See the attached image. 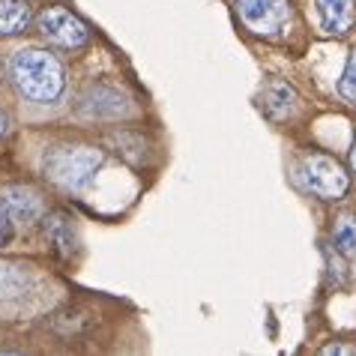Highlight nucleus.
Segmentation results:
<instances>
[{"mask_svg":"<svg viewBox=\"0 0 356 356\" xmlns=\"http://www.w3.org/2000/svg\"><path fill=\"white\" fill-rule=\"evenodd\" d=\"M78 111H81L84 117H90V120H117V117L129 114L132 105H129V99L117 90V87L96 84L81 96Z\"/></svg>","mask_w":356,"mask_h":356,"instance_id":"obj_7","label":"nucleus"},{"mask_svg":"<svg viewBox=\"0 0 356 356\" xmlns=\"http://www.w3.org/2000/svg\"><path fill=\"white\" fill-rule=\"evenodd\" d=\"M302 183L312 195H318L321 201H339L350 189L348 171L332 159V156L314 153L302 162Z\"/></svg>","mask_w":356,"mask_h":356,"instance_id":"obj_4","label":"nucleus"},{"mask_svg":"<svg viewBox=\"0 0 356 356\" xmlns=\"http://www.w3.org/2000/svg\"><path fill=\"white\" fill-rule=\"evenodd\" d=\"M321 353H323V356H332V353H353V348H341V344H326Z\"/></svg>","mask_w":356,"mask_h":356,"instance_id":"obj_15","label":"nucleus"},{"mask_svg":"<svg viewBox=\"0 0 356 356\" xmlns=\"http://www.w3.org/2000/svg\"><path fill=\"white\" fill-rule=\"evenodd\" d=\"M6 129H9V117H6L3 111H0V138L6 135Z\"/></svg>","mask_w":356,"mask_h":356,"instance_id":"obj_16","label":"nucleus"},{"mask_svg":"<svg viewBox=\"0 0 356 356\" xmlns=\"http://www.w3.org/2000/svg\"><path fill=\"white\" fill-rule=\"evenodd\" d=\"M9 78L24 99L51 105L66 90V69L45 48H22L9 57Z\"/></svg>","mask_w":356,"mask_h":356,"instance_id":"obj_1","label":"nucleus"},{"mask_svg":"<svg viewBox=\"0 0 356 356\" xmlns=\"http://www.w3.org/2000/svg\"><path fill=\"white\" fill-rule=\"evenodd\" d=\"M31 24L27 0H0V36H18Z\"/></svg>","mask_w":356,"mask_h":356,"instance_id":"obj_11","label":"nucleus"},{"mask_svg":"<svg viewBox=\"0 0 356 356\" xmlns=\"http://www.w3.org/2000/svg\"><path fill=\"white\" fill-rule=\"evenodd\" d=\"M45 236L48 243L57 249L60 258H72L75 249H78V234H75V225L66 213H51L45 216Z\"/></svg>","mask_w":356,"mask_h":356,"instance_id":"obj_10","label":"nucleus"},{"mask_svg":"<svg viewBox=\"0 0 356 356\" xmlns=\"http://www.w3.org/2000/svg\"><path fill=\"white\" fill-rule=\"evenodd\" d=\"M339 93L356 105V51H350V57H348V66H344V75L339 81Z\"/></svg>","mask_w":356,"mask_h":356,"instance_id":"obj_13","label":"nucleus"},{"mask_svg":"<svg viewBox=\"0 0 356 356\" xmlns=\"http://www.w3.org/2000/svg\"><path fill=\"white\" fill-rule=\"evenodd\" d=\"M36 27L42 39H48L57 48H81L90 39V27L66 6H45L36 15Z\"/></svg>","mask_w":356,"mask_h":356,"instance_id":"obj_5","label":"nucleus"},{"mask_svg":"<svg viewBox=\"0 0 356 356\" xmlns=\"http://www.w3.org/2000/svg\"><path fill=\"white\" fill-rule=\"evenodd\" d=\"M296 105H300V96L296 90L282 81V78H273V81L264 84V90L258 93V108L270 117V120H284V117H291L296 111Z\"/></svg>","mask_w":356,"mask_h":356,"instance_id":"obj_8","label":"nucleus"},{"mask_svg":"<svg viewBox=\"0 0 356 356\" xmlns=\"http://www.w3.org/2000/svg\"><path fill=\"white\" fill-rule=\"evenodd\" d=\"M335 245L344 254H356V216H341L335 222Z\"/></svg>","mask_w":356,"mask_h":356,"instance_id":"obj_12","label":"nucleus"},{"mask_svg":"<svg viewBox=\"0 0 356 356\" xmlns=\"http://www.w3.org/2000/svg\"><path fill=\"white\" fill-rule=\"evenodd\" d=\"M350 165L356 168V138H353V147H350Z\"/></svg>","mask_w":356,"mask_h":356,"instance_id":"obj_17","label":"nucleus"},{"mask_svg":"<svg viewBox=\"0 0 356 356\" xmlns=\"http://www.w3.org/2000/svg\"><path fill=\"white\" fill-rule=\"evenodd\" d=\"M105 156L96 147L84 144H66V147H51L42 159V171L54 186L66 192H81L93 183L96 171L102 168Z\"/></svg>","mask_w":356,"mask_h":356,"instance_id":"obj_2","label":"nucleus"},{"mask_svg":"<svg viewBox=\"0 0 356 356\" xmlns=\"http://www.w3.org/2000/svg\"><path fill=\"white\" fill-rule=\"evenodd\" d=\"M318 15L326 33L344 36L356 24V0H318Z\"/></svg>","mask_w":356,"mask_h":356,"instance_id":"obj_9","label":"nucleus"},{"mask_svg":"<svg viewBox=\"0 0 356 356\" xmlns=\"http://www.w3.org/2000/svg\"><path fill=\"white\" fill-rule=\"evenodd\" d=\"M0 210H3L15 225H33V222L42 219L45 204H42V195H39L33 186L13 183V186H3V189H0Z\"/></svg>","mask_w":356,"mask_h":356,"instance_id":"obj_6","label":"nucleus"},{"mask_svg":"<svg viewBox=\"0 0 356 356\" xmlns=\"http://www.w3.org/2000/svg\"><path fill=\"white\" fill-rule=\"evenodd\" d=\"M13 234H15V222L9 219L3 210H0V249H3V245L13 240Z\"/></svg>","mask_w":356,"mask_h":356,"instance_id":"obj_14","label":"nucleus"},{"mask_svg":"<svg viewBox=\"0 0 356 356\" xmlns=\"http://www.w3.org/2000/svg\"><path fill=\"white\" fill-rule=\"evenodd\" d=\"M236 15L243 27L264 39H282L293 27L291 0H236Z\"/></svg>","mask_w":356,"mask_h":356,"instance_id":"obj_3","label":"nucleus"}]
</instances>
